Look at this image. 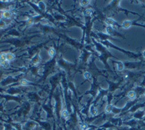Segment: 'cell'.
<instances>
[{
    "instance_id": "cell-1",
    "label": "cell",
    "mask_w": 145,
    "mask_h": 130,
    "mask_svg": "<svg viewBox=\"0 0 145 130\" xmlns=\"http://www.w3.org/2000/svg\"><path fill=\"white\" fill-rule=\"evenodd\" d=\"M91 40H92V43H93V45L95 47V50L99 52V55H97L98 59H99L101 62L103 63L105 68L107 69V70H109L110 72H113L111 70L110 65H108V63H107V60L110 59V58H113V59H116V58L111 54L110 50L106 47H105L104 45H103L99 42H97L94 38H92Z\"/></svg>"
},
{
    "instance_id": "cell-2",
    "label": "cell",
    "mask_w": 145,
    "mask_h": 130,
    "mask_svg": "<svg viewBox=\"0 0 145 130\" xmlns=\"http://www.w3.org/2000/svg\"><path fill=\"white\" fill-rule=\"evenodd\" d=\"M57 65H58L60 68H61L66 72V73H67V75L68 76V78H69V80H71V74L73 73L74 72L77 71V69H76L77 64L71 63V62L66 61L63 58L62 55H61L58 59H57Z\"/></svg>"
},
{
    "instance_id": "cell-3",
    "label": "cell",
    "mask_w": 145,
    "mask_h": 130,
    "mask_svg": "<svg viewBox=\"0 0 145 130\" xmlns=\"http://www.w3.org/2000/svg\"><path fill=\"white\" fill-rule=\"evenodd\" d=\"M101 44L104 45L105 47H106L107 48H113V49H116V50L120 51H121L122 53L125 54L126 55H127L129 58L130 59H137L140 58L142 56V54L140 53H134V52H132V51H127L123 49V48H119L117 46H116L115 44H113L112 42L110 41H106V42H99Z\"/></svg>"
},
{
    "instance_id": "cell-4",
    "label": "cell",
    "mask_w": 145,
    "mask_h": 130,
    "mask_svg": "<svg viewBox=\"0 0 145 130\" xmlns=\"http://www.w3.org/2000/svg\"><path fill=\"white\" fill-rule=\"evenodd\" d=\"M57 65V56L51 59L50 61H48L44 64V73H43V77L44 80L47 79V77H49L50 74H52L54 71L55 70V66Z\"/></svg>"
},
{
    "instance_id": "cell-5",
    "label": "cell",
    "mask_w": 145,
    "mask_h": 130,
    "mask_svg": "<svg viewBox=\"0 0 145 130\" xmlns=\"http://www.w3.org/2000/svg\"><path fill=\"white\" fill-rule=\"evenodd\" d=\"M99 87L100 86H99V83H98L97 78L95 77H92V83L91 84V88L88 91H86L84 94V95L91 94L92 96V99H94L95 98V96L97 95Z\"/></svg>"
},
{
    "instance_id": "cell-6",
    "label": "cell",
    "mask_w": 145,
    "mask_h": 130,
    "mask_svg": "<svg viewBox=\"0 0 145 130\" xmlns=\"http://www.w3.org/2000/svg\"><path fill=\"white\" fill-rule=\"evenodd\" d=\"M143 60L138 62H123L124 63L125 69L127 70H133V69H138L143 65Z\"/></svg>"
},
{
    "instance_id": "cell-7",
    "label": "cell",
    "mask_w": 145,
    "mask_h": 130,
    "mask_svg": "<svg viewBox=\"0 0 145 130\" xmlns=\"http://www.w3.org/2000/svg\"><path fill=\"white\" fill-rule=\"evenodd\" d=\"M106 34H107L108 35L111 36V37H119V38H122L125 39V37L122 34L119 33L118 31H116L115 29V27H111V26H106Z\"/></svg>"
},
{
    "instance_id": "cell-8",
    "label": "cell",
    "mask_w": 145,
    "mask_h": 130,
    "mask_svg": "<svg viewBox=\"0 0 145 130\" xmlns=\"http://www.w3.org/2000/svg\"><path fill=\"white\" fill-rule=\"evenodd\" d=\"M123 81V80L122 77L118 82H112V81H110V80H107V82L109 83V88H108L109 93L110 94H113L116 91V90H117L120 87Z\"/></svg>"
},
{
    "instance_id": "cell-9",
    "label": "cell",
    "mask_w": 145,
    "mask_h": 130,
    "mask_svg": "<svg viewBox=\"0 0 145 130\" xmlns=\"http://www.w3.org/2000/svg\"><path fill=\"white\" fill-rule=\"evenodd\" d=\"M138 26V27H143L145 28V25H143V24H138L137 23V20H124L121 24V27L123 28V29L127 30L129 29L130 27H131L132 26Z\"/></svg>"
},
{
    "instance_id": "cell-10",
    "label": "cell",
    "mask_w": 145,
    "mask_h": 130,
    "mask_svg": "<svg viewBox=\"0 0 145 130\" xmlns=\"http://www.w3.org/2000/svg\"><path fill=\"white\" fill-rule=\"evenodd\" d=\"M104 21H105V24H106V26H111V27H121V25H120L114 19H113V18L106 17L105 18V20H104Z\"/></svg>"
},
{
    "instance_id": "cell-11",
    "label": "cell",
    "mask_w": 145,
    "mask_h": 130,
    "mask_svg": "<svg viewBox=\"0 0 145 130\" xmlns=\"http://www.w3.org/2000/svg\"><path fill=\"white\" fill-rule=\"evenodd\" d=\"M40 62H41V57L40 55V53H39V51L36 52L35 55L30 59V64L35 66V65L40 64Z\"/></svg>"
},
{
    "instance_id": "cell-12",
    "label": "cell",
    "mask_w": 145,
    "mask_h": 130,
    "mask_svg": "<svg viewBox=\"0 0 145 130\" xmlns=\"http://www.w3.org/2000/svg\"><path fill=\"white\" fill-rule=\"evenodd\" d=\"M37 126V123L33 121H28L23 125V130H33Z\"/></svg>"
},
{
    "instance_id": "cell-13",
    "label": "cell",
    "mask_w": 145,
    "mask_h": 130,
    "mask_svg": "<svg viewBox=\"0 0 145 130\" xmlns=\"http://www.w3.org/2000/svg\"><path fill=\"white\" fill-rule=\"evenodd\" d=\"M144 112L145 110H137L136 112H134L133 114V118H135L137 120H142L144 118Z\"/></svg>"
},
{
    "instance_id": "cell-14",
    "label": "cell",
    "mask_w": 145,
    "mask_h": 130,
    "mask_svg": "<svg viewBox=\"0 0 145 130\" xmlns=\"http://www.w3.org/2000/svg\"><path fill=\"white\" fill-rule=\"evenodd\" d=\"M133 90L136 92L137 99H139V98L140 96L144 95V93L145 91V87L144 86H141V85H138V86H137L134 87Z\"/></svg>"
},
{
    "instance_id": "cell-15",
    "label": "cell",
    "mask_w": 145,
    "mask_h": 130,
    "mask_svg": "<svg viewBox=\"0 0 145 130\" xmlns=\"http://www.w3.org/2000/svg\"><path fill=\"white\" fill-rule=\"evenodd\" d=\"M96 104L94 103L91 104V105L89 107V114H90V115L92 117H96L98 115V109L96 108Z\"/></svg>"
},
{
    "instance_id": "cell-16",
    "label": "cell",
    "mask_w": 145,
    "mask_h": 130,
    "mask_svg": "<svg viewBox=\"0 0 145 130\" xmlns=\"http://www.w3.org/2000/svg\"><path fill=\"white\" fill-rule=\"evenodd\" d=\"M37 122L38 123L40 126H41L44 130H52V127H51V125L47 121H39L37 120Z\"/></svg>"
},
{
    "instance_id": "cell-17",
    "label": "cell",
    "mask_w": 145,
    "mask_h": 130,
    "mask_svg": "<svg viewBox=\"0 0 145 130\" xmlns=\"http://www.w3.org/2000/svg\"><path fill=\"white\" fill-rule=\"evenodd\" d=\"M52 16H53L55 21L67 20V17H66V16H65V14H63V13H55V14L52 15Z\"/></svg>"
},
{
    "instance_id": "cell-18",
    "label": "cell",
    "mask_w": 145,
    "mask_h": 130,
    "mask_svg": "<svg viewBox=\"0 0 145 130\" xmlns=\"http://www.w3.org/2000/svg\"><path fill=\"white\" fill-rule=\"evenodd\" d=\"M16 80V79L13 78V77H11V76H9V77H7L6 78H5V79L2 81V85H3V86H6V85H8L9 83H13V82H15Z\"/></svg>"
},
{
    "instance_id": "cell-19",
    "label": "cell",
    "mask_w": 145,
    "mask_h": 130,
    "mask_svg": "<svg viewBox=\"0 0 145 130\" xmlns=\"http://www.w3.org/2000/svg\"><path fill=\"white\" fill-rule=\"evenodd\" d=\"M113 63H116V68H117V70L119 72H123L125 69L124 67V63L123 62H121V61H112Z\"/></svg>"
},
{
    "instance_id": "cell-20",
    "label": "cell",
    "mask_w": 145,
    "mask_h": 130,
    "mask_svg": "<svg viewBox=\"0 0 145 130\" xmlns=\"http://www.w3.org/2000/svg\"><path fill=\"white\" fill-rule=\"evenodd\" d=\"M37 7L43 13H47V5H46V3L44 1H38Z\"/></svg>"
},
{
    "instance_id": "cell-21",
    "label": "cell",
    "mask_w": 145,
    "mask_h": 130,
    "mask_svg": "<svg viewBox=\"0 0 145 130\" xmlns=\"http://www.w3.org/2000/svg\"><path fill=\"white\" fill-rule=\"evenodd\" d=\"M127 98L130 99V101H133V100L137 99L136 92L134 91L133 90H129V91L127 93Z\"/></svg>"
},
{
    "instance_id": "cell-22",
    "label": "cell",
    "mask_w": 145,
    "mask_h": 130,
    "mask_svg": "<svg viewBox=\"0 0 145 130\" xmlns=\"http://www.w3.org/2000/svg\"><path fill=\"white\" fill-rule=\"evenodd\" d=\"M123 124L130 126V127H135L137 125V120L135 118H131V119H129V121L123 122Z\"/></svg>"
},
{
    "instance_id": "cell-23",
    "label": "cell",
    "mask_w": 145,
    "mask_h": 130,
    "mask_svg": "<svg viewBox=\"0 0 145 130\" xmlns=\"http://www.w3.org/2000/svg\"><path fill=\"white\" fill-rule=\"evenodd\" d=\"M48 55H49L51 59H53V58H54V57H56L57 49L54 47H50L49 48H48Z\"/></svg>"
},
{
    "instance_id": "cell-24",
    "label": "cell",
    "mask_w": 145,
    "mask_h": 130,
    "mask_svg": "<svg viewBox=\"0 0 145 130\" xmlns=\"http://www.w3.org/2000/svg\"><path fill=\"white\" fill-rule=\"evenodd\" d=\"M12 13L11 11H9L8 9H6V10H3L2 12V16H3L4 19H10L12 17Z\"/></svg>"
},
{
    "instance_id": "cell-25",
    "label": "cell",
    "mask_w": 145,
    "mask_h": 130,
    "mask_svg": "<svg viewBox=\"0 0 145 130\" xmlns=\"http://www.w3.org/2000/svg\"><path fill=\"white\" fill-rule=\"evenodd\" d=\"M61 115L62 118H65V119H68V118L70 117V115H71V114L69 113V112H68V110L66 109V108H65V109L61 110Z\"/></svg>"
},
{
    "instance_id": "cell-26",
    "label": "cell",
    "mask_w": 145,
    "mask_h": 130,
    "mask_svg": "<svg viewBox=\"0 0 145 130\" xmlns=\"http://www.w3.org/2000/svg\"><path fill=\"white\" fill-rule=\"evenodd\" d=\"M15 55L12 53V52H7L6 53V60L8 62H12V61H13L15 59Z\"/></svg>"
},
{
    "instance_id": "cell-27",
    "label": "cell",
    "mask_w": 145,
    "mask_h": 130,
    "mask_svg": "<svg viewBox=\"0 0 145 130\" xmlns=\"http://www.w3.org/2000/svg\"><path fill=\"white\" fill-rule=\"evenodd\" d=\"M113 105L112 104H107L105 108V114H111L113 110Z\"/></svg>"
},
{
    "instance_id": "cell-28",
    "label": "cell",
    "mask_w": 145,
    "mask_h": 130,
    "mask_svg": "<svg viewBox=\"0 0 145 130\" xmlns=\"http://www.w3.org/2000/svg\"><path fill=\"white\" fill-rule=\"evenodd\" d=\"M84 13V16H92V15H93V10L92 9H85V11L83 12Z\"/></svg>"
},
{
    "instance_id": "cell-29",
    "label": "cell",
    "mask_w": 145,
    "mask_h": 130,
    "mask_svg": "<svg viewBox=\"0 0 145 130\" xmlns=\"http://www.w3.org/2000/svg\"><path fill=\"white\" fill-rule=\"evenodd\" d=\"M91 3V1L89 0H82V1H79V5L82 7H86L88 6Z\"/></svg>"
},
{
    "instance_id": "cell-30",
    "label": "cell",
    "mask_w": 145,
    "mask_h": 130,
    "mask_svg": "<svg viewBox=\"0 0 145 130\" xmlns=\"http://www.w3.org/2000/svg\"><path fill=\"white\" fill-rule=\"evenodd\" d=\"M83 76H84V78L86 79V80H91V79L92 78V76L91 73L89 71H86L83 74Z\"/></svg>"
},
{
    "instance_id": "cell-31",
    "label": "cell",
    "mask_w": 145,
    "mask_h": 130,
    "mask_svg": "<svg viewBox=\"0 0 145 130\" xmlns=\"http://www.w3.org/2000/svg\"><path fill=\"white\" fill-rule=\"evenodd\" d=\"M35 24L34 23V19H33V16H30L27 19V27H30V26H32L33 24Z\"/></svg>"
},
{
    "instance_id": "cell-32",
    "label": "cell",
    "mask_w": 145,
    "mask_h": 130,
    "mask_svg": "<svg viewBox=\"0 0 145 130\" xmlns=\"http://www.w3.org/2000/svg\"><path fill=\"white\" fill-rule=\"evenodd\" d=\"M0 65H2L3 68L7 69L9 67V62H8L7 60H6V61H0Z\"/></svg>"
},
{
    "instance_id": "cell-33",
    "label": "cell",
    "mask_w": 145,
    "mask_h": 130,
    "mask_svg": "<svg viewBox=\"0 0 145 130\" xmlns=\"http://www.w3.org/2000/svg\"><path fill=\"white\" fill-rule=\"evenodd\" d=\"M20 83L21 85H23V86H27V85H30V84H32V83L29 82L28 80H26V79H22L20 81Z\"/></svg>"
},
{
    "instance_id": "cell-34",
    "label": "cell",
    "mask_w": 145,
    "mask_h": 130,
    "mask_svg": "<svg viewBox=\"0 0 145 130\" xmlns=\"http://www.w3.org/2000/svg\"><path fill=\"white\" fill-rule=\"evenodd\" d=\"M6 52H1L0 53V61H6Z\"/></svg>"
},
{
    "instance_id": "cell-35",
    "label": "cell",
    "mask_w": 145,
    "mask_h": 130,
    "mask_svg": "<svg viewBox=\"0 0 145 130\" xmlns=\"http://www.w3.org/2000/svg\"><path fill=\"white\" fill-rule=\"evenodd\" d=\"M6 27V22L3 20H0V28H5Z\"/></svg>"
},
{
    "instance_id": "cell-36",
    "label": "cell",
    "mask_w": 145,
    "mask_h": 130,
    "mask_svg": "<svg viewBox=\"0 0 145 130\" xmlns=\"http://www.w3.org/2000/svg\"><path fill=\"white\" fill-rule=\"evenodd\" d=\"M95 129H96V127H95V125H92V127L87 128L86 130H95Z\"/></svg>"
},
{
    "instance_id": "cell-37",
    "label": "cell",
    "mask_w": 145,
    "mask_h": 130,
    "mask_svg": "<svg viewBox=\"0 0 145 130\" xmlns=\"http://www.w3.org/2000/svg\"><path fill=\"white\" fill-rule=\"evenodd\" d=\"M142 56L144 57V59H145V51H143V53H142Z\"/></svg>"
},
{
    "instance_id": "cell-38",
    "label": "cell",
    "mask_w": 145,
    "mask_h": 130,
    "mask_svg": "<svg viewBox=\"0 0 145 130\" xmlns=\"http://www.w3.org/2000/svg\"><path fill=\"white\" fill-rule=\"evenodd\" d=\"M105 130H113V129H105Z\"/></svg>"
},
{
    "instance_id": "cell-39",
    "label": "cell",
    "mask_w": 145,
    "mask_h": 130,
    "mask_svg": "<svg viewBox=\"0 0 145 130\" xmlns=\"http://www.w3.org/2000/svg\"><path fill=\"white\" fill-rule=\"evenodd\" d=\"M144 97L145 98V91H144Z\"/></svg>"
},
{
    "instance_id": "cell-40",
    "label": "cell",
    "mask_w": 145,
    "mask_h": 130,
    "mask_svg": "<svg viewBox=\"0 0 145 130\" xmlns=\"http://www.w3.org/2000/svg\"><path fill=\"white\" fill-rule=\"evenodd\" d=\"M144 118H145V112H144ZM143 120H144V119H143Z\"/></svg>"
},
{
    "instance_id": "cell-41",
    "label": "cell",
    "mask_w": 145,
    "mask_h": 130,
    "mask_svg": "<svg viewBox=\"0 0 145 130\" xmlns=\"http://www.w3.org/2000/svg\"><path fill=\"white\" fill-rule=\"evenodd\" d=\"M82 130H83V129H82Z\"/></svg>"
}]
</instances>
